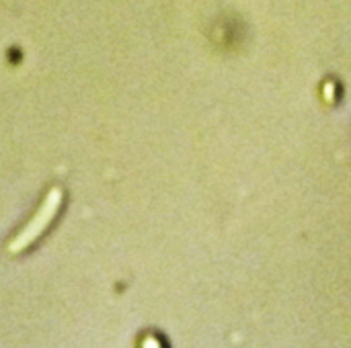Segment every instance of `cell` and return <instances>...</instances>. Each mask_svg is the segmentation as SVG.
Masks as SVG:
<instances>
[{
  "label": "cell",
  "mask_w": 351,
  "mask_h": 348,
  "mask_svg": "<svg viewBox=\"0 0 351 348\" xmlns=\"http://www.w3.org/2000/svg\"><path fill=\"white\" fill-rule=\"evenodd\" d=\"M62 201H64V191L60 187H51L49 193L43 197L39 209L33 213V217L25 224V228L8 242L6 250L10 254H21L25 252L27 248H31L51 226V222L56 219L60 207H62Z\"/></svg>",
  "instance_id": "obj_1"
}]
</instances>
